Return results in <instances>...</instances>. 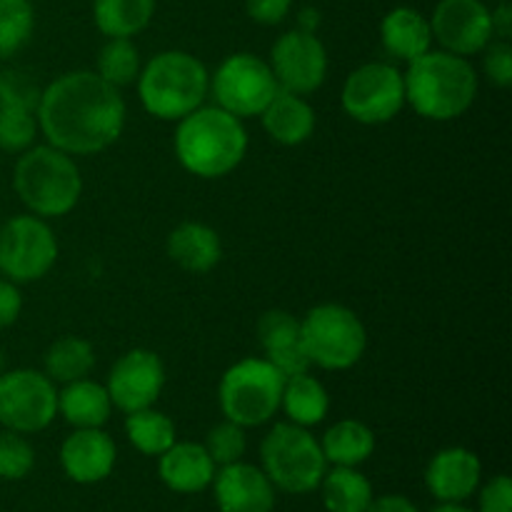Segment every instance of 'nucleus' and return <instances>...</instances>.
<instances>
[{
  "instance_id": "nucleus-1",
  "label": "nucleus",
  "mask_w": 512,
  "mask_h": 512,
  "mask_svg": "<svg viewBox=\"0 0 512 512\" xmlns=\"http://www.w3.org/2000/svg\"><path fill=\"white\" fill-rule=\"evenodd\" d=\"M38 133L68 155H98L125 130V98L95 70H70L40 90Z\"/></svg>"
},
{
  "instance_id": "nucleus-2",
  "label": "nucleus",
  "mask_w": 512,
  "mask_h": 512,
  "mask_svg": "<svg viewBox=\"0 0 512 512\" xmlns=\"http://www.w3.org/2000/svg\"><path fill=\"white\" fill-rule=\"evenodd\" d=\"M403 80L405 105L433 123H448L468 113L480 88V75L470 58L433 48L410 60Z\"/></svg>"
},
{
  "instance_id": "nucleus-3",
  "label": "nucleus",
  "mask_w": 512,
  "mask_h": 512,
  "mask_svg": "<svg viewBox=\"0 0 512 512\" xmlns=\"http://www.w3.org/2000/svg\"><path fill=\"white\" fill-rule=\"evenodd\" d=\"M173 150L180 168L200 180H218L233 173L248 153V130L218 105H200L183 120L173 135Z\"/></svg>"
},
{
  "instance_id": "nucleus-4",
  "label": "nucleus",
  "mask_w": 512,
  "mask_h": 512,
  "mask_svg": "<svg viewBox=\"0 0 512 512\" xmlns=\"http://www.w3.org/2000/svg\"><path fill=\"white\" fill-rule=\"evenodd\" d=\"M135 85L145 113L165 123H178L205 105L210 73L203 60L188 50H163L140 68Z\"/></svg>"
},
{
  "instance_id": "nucleus-5",
  "label": "nucleus",
  "mask_w": 512,
  "mask_h": 512,
  "mask_svg": "<svg viewBox=\"0 0 512 512\" xmlns=\"http://www.w3.org/2000/svg\"><path fill=\"white\" fill-rule=\"evenodd\" d=\"M13 188L28 213L38 218H63L73 213L83 195V175L73 155L53 145H30L13 170Z\"/></svg>"
},
{
  "instance_id": "nucleus-6",
  "label": "nucleus",
  "mask_w": 512,
  "mask_h": 512,
  "mask_svg": "<svg viewBox=\"0 0 512 512\" xmlns=\"http://www.w3.org/2000/svg\"><path fill=\"white\" fill-rule=\"evenodd\" d=\"M300 345L315 368L348 370L363 360L368 330L348 305L320 303L300 320Z\"/></svg>"
},
{
  "instance_id": "nucleus-7",
  "label": "nucleus",
  "mask_w": 512,
  "mask_h": 512,
  "mask_svg": "<svg viewBox=\"0 0 512 512\" xmlns=\"http://www.w3.org/2000/svg\"><path fill=\"white\" fill-rule=\"evenodd\" d=\"M260 460L273 488L293 495L313 493L328 470L320 440L293 423H275L268 430L260 443Z\"/></svg>"
},
{
  "instance_id": "nucleus-8",
  "label": "nucleus",
  "mask_w": 512,
  "mask_h": 512,
  "mask_svg": "<svg viewBox=\"0 0 512 512\" xmlns=\"http://www.w3.org/2000/svg\"><path fill=\"white\" fill-rule=\"evenodd\" d=\"M285 378L268 358H243L230 365L218 385L225 420L240 428H258L280 410Z\"/></svg>"
},
{
  "instance_id": "nucleus-9",
  "label": "nucleus",
  "mask_w": 512,
  "mask_h": 512,
  "mask_svg": "<svg viewBox=\"0 0 512 512\" xmlns=\"http://www.w3.org/2000/svg\"><path fill=\"white\" fill-rule=\"evenodd\" d=\"M278 90L280 85L268 60L253 53L228 55L210 75V95L215 105L240 120L258 118Z\"/></svg>"
},
{
  "instance_id": "nucleus-10",
  "label": "nucleus",
  "mask_w": 512,
  "mask_h": 512,
  "mask_svg": "<svg viewBox=\"0 0 512 512\" xmlns=\"http://www.w3.org/2000/svg\"><path fill=\"white\" fill-rule=\"evenodd\" d=\"M340 105L345 115L360 125L390 123L405 108L403 70L385 60L358 65L345 78Z\"/></svg>"
},
{
  "instance_id": "nucleus-11",
  "label": "nucleus",
  "mask_w": 512,
  "mask_h": 512,
  "mask_svg": "<svg viewBox=\"0 0 512 512\" xmlns=\"http://www.w3.org/2000/svg\"><path fill=\"white\" fill-rule=\"evenodd\" d=\"M58 238L48 220L38 215H15L0 225V273L13 283H35L53 270Z\"/></svg>"
},
{
  "instance_id": "nucleus-12",
  "label": "nucleus",
  "mask_w": 512,
  "mask_h": 512,
  "mask_svg": "<svg viewBox=\"0 0 512 512\" xmlns=\"http://www.w3.org/2000/svg\"><path fill=\"white\" fill-rule=\"evenodd\" d=\"M58 415V388L43 370L15 368L0 375V425L20 435L48 428Z\"/></svg>"
},
{
  "instance_id": "nucleus-13",
  "label": "nucleus",
  "mask_w": 512,
  "mask_h": 512,
  "mask_svg": "<svg viewBox=\"0 0 512 512\" xmlns=\"http://www.w3.org/2000/svg\"><path fill=\"white\" fill-rule=\"evenodd\" d=\"M268 65L280 90L310 95L328 78V50L318 33L293 28L275 40Z\"/></svg>"
},
{
  "instance_id": "nucleus-14",
  "label": "nucleus",
  "mask_w": 512,
  "mask_h": 512,
  "mask_svg": "<svg viewBox=\"0 0 512 512\" xmlns=\"http://www.w3.org/2000/svg\"><path fill=\"white\" fill-rule=\"evenodd\" d=\"M165 388V363L155 350L133 348L120 355L110 368L105 390L120 413L153 408Z\"/></svg>"
},
{
  "instance_id": "nucleus-15",
  "label": "nucleus",
  "mask_w": 512,
  "mask_h": 512,
  "mask_svg": "<svg viewBox=\"0 0 512 512\" xmlns=\"http://www.w3.org/2000/svg\"><path fill=\"white\" fill-rule=\"evenodd\" d=\"M428 20L435 43L453 55L470 58L483 53L485 45L493 40V23L485 0H440L433 18Z\"/></svg>"
},
{
  "instance_id": "nucleus-16",
  "label": "nucleus",
  "mask_w": 512,
  "mask_h": 512,
  "mask_svg": "<svg viewBox=\"0 0 512 512\" xmlns=\"http://www.w3.org/2000/svg\"><path fill=\"white\" fill-rule=\"evenodd\" d=\"M40 90L20 73H0V150L23 153L38 135Z\"/></svg>"
},
{
  "instance_id": "nucleus-17",
  "label": "nucleus",
  "mask_w": 512,
  "mask_h": 512,
  "mask_svg": "<svg viewBox=\"0 0 512 512\" xmlns=\"http://www.w3.org/2000/svg\"><path fill=\"white\" fill-rule=\"evenodd\" d=\"M118 460V448L103 428H75L60 445L63 473L78 485L108 478Z\"/></svg>"
},
{
  "instance_id": "nucleus-18",
  "label": "nucleus",
  "mask_w": 512,
  "mask_h": 512,
  "mask_svg": "<svg viewBox=\"0 0 512 512\" xmlns=\"http://www.w3.org/2000/svg\"><path fill=\"white\" fill-rule=\"evenodd\" d=\"M213 493L220 512H273L275 508V488L268 475L243 460L215 470Z\"/></svg>"
},
{
  "instance_id": "nucleus-19",
  "label": "nucleus",
  "mask_w": 512,
  "mask_h": 512,
  "mask_svg": "<svg viewBox=\"0 0 512 512\" xmlns=\"http://www.w3.org/2000/svg\"><path fill=\"white\" fill-rule=\"evenodd\" d=\"M483 478L480 458L468 448H445L428 463L425 485L440 503H463L478 490Z\"/></svg>"
},
{
  "instance_id": "nucleus-20",
  "label": "nucleus",
  "mask_w": 512,
  "mask_h": 512,
  "mask_svg": "<svg viewBox=\"0 0 512 512\" xmlns=\"http://www.w3.org/2000/svg\"><path fill=\"white\" fill-rule=\"evenodd\" d=\"M258 343L265 358L283 373V378L310 373V360L300 345V320L288 310H268L258 320Z\"/></svg>"
},
{
  "instance_id": "nucleus-21",
  "label": "nucleus",
  "mask_w": 512,
  "mask_h": 512,
  "mask_svg": "<svg viewBox=\"0 0 512 512\" xmlns=\"http://www.w3.org/2000/svg\"><path fill=\"white\" fill-rule=\"evenodd\" d=\"M218 465L208 455L203 443H178L175 440L163 455H160L158 473L160 480L168 485L173 493L193 495L203 493L213 485Z\"/></svg>"
},
{
  "instance_id": "nucleus-22",
  "label": "nucleus",
  "mask_w": 512,
  "mask_h": 512,
  "mask_svg": "<svg viewBox=\"0 0 512 512\" xmlns=\"http://www.w3.org/2000/svg\"><path fill=\"white\" fill-rule=\"evenodd\" d=\"M165 248H168V258L180 270L193 275L210 273L223 260V240H220L218 230L198 223V220H185V223L175 225Z\"/></svg>"
},
{
  "instance_id": "nucleus-23",
  "label": "nucleus",
  "mask_w": 512,
  "mask_h": 512,
  "mask_svg": "<svg viewBox=\"0 0 512 512\" xmlns=\"http://www.w3.org/2000/svg\"><path fill=\"white\" fill-rule=\"evenodd\" d=\"M258 118L268 138L285 148L308 143L318 125L313 105L305 100V95L288 93V90H278V95L265 105Z\"/></svg>"
},
{
  "instance_id": "nucleus-24",
  "label": "nucleus",
  "mask_w": 512,
  "mask_h": 512,
  "mask_svg": "<svg viewBox=\"0 0 512 512\" xmlns=\"http://www.w3.org/2000/svg\"><path fill=\"white\" fill-rule=\"evenodd\" d=\"M380 43L390 58L410 63L433 48L430 20L420 10L398 5V8L388 10L380 23Z\"/></svg>"
},
{
  "instance_id": "nucleus-25",
  "label": "nucleus",
  "mask_w": 512,
  "mask_h": 512,
  "mask_svg": "<svg viewBox=\"0 0 512 512\" xmlns=\"http://www.w3.org/2000/svg\"><path fill=\"white\" fill-rule=\"evenodd\" d=\"M113 413V403L105 390V383L90 378L65 383L58 390V415L75 428H103Z\"/></svg>"
},
{
  "instance_id": "nucleus-26",
  "label": "nucleus",
  "mask_w": 512,
  "mask_h": 512,
  "mask_svg": "<svg viewBox=\"0 0 512 512\" xmlns=\"http://www.w3.org/2000/svg\"><path fill=\"white\" fill-rule=\"evenodd\" d=\"M280 410L288 415V423L300 428H313L320 425L330 413V395L325 385L310 373L285 378Z\"/></svg>"
},
{
  "instance_id": "nucleus-27",
  "label": "nucleus",
  "mask_w": 512,
  "mask_h": 512,
  "mask_svg": "<svg viewBox=\"0 0 512 512\" xmlns=\"http://www.w3.org/2000/svg\"><path fill=\"white\" fill-rule=\"evenodd\" d=\"M158 0H93V23L105 38H130L143 33L155 18Z\"/></svg>"
},
{
  "instance_id": "nucleus-28",
  "label": "nucleus",
  "mask_w": 512,
  "mask_h": 512,
  "mask_svg": "<svg viewBox=\"0 0 512 512\" xmlns=\"http://www.w3.org/2000/svg\"><path fill=\"white\" fill-rule=\"evenodd\" d=\"M320 448H323L328 465L358 468L373 455L375 433L360 420H338L333 428L325 430Z\"/></svg>"
},
{
  "instance_id": "nucleus-29",
  "label": "nucleus",
  "mask_w": 512,
  "mask_h": 512,
  "mask_svg": "<svg viewBox=\"0 0 512 512\" xmlns=\"http://www.w3.org/2000/svg\"><path fill=\"white\" fill-rule=\"evenodd\" d=\"M95 368V348L85 338L65 335L58 338L43 355V373L55 385L73 383V380L88 378Z\"/></svg>"
},
{
  "instance_id": "nucleus-30",
  "label": "nucleus",
  "mask_w": 512,
  "mask_h": 512,
  "mask_svg": "<svg viewBox=\"0 0 512 512\" xmlns=\"http://www.w3.org/2000/svg\"><path fill=\"white\" fill-rule=\"evenodd\" d=\"M323 490V505L328 512H365L373 500V485L360 470L340 468L325 470L318 485Z\"/></svg>"
},
{
  "instance_id": "nucleus-31",
  "label": "nucleus",
  "mask_w": 512,
  "mask_h": 512,
  "mask_svg": "<svg viewBox=\"0 0 512 512\" xmlns=\"http://www.w3.org/2000/svg\"><path fill=\"white\" fill-rule=\"evenodd\" d=\"M125 435L138 453L160 458L175 443V423L155 408L135 410L125 415Z\"/></svg>"
},
{
  "instance_id": "nucleus-32",
  "label": "nucleus",
  "mask_w": 512,
  "mask_h": 512,
  "mask_svg": "<svg viewBox=\"0 0 512 512\" xmlns=\"http://www.w3.org/2000/svg\"><path fill=\"white\" fill-rule=\"evenodd\" d=\"M140 68V53L130 38H108L98 53V63H95V73L105 80V83L115 85V88H125L138 80Z\"/></svg>"
},
{
  "instance_id": "nucleus-33",
  "label": "nucleus",
  "mask_w": 512,
  "mask_h": 512,
  "mask_svg": "<svg viewBox=\"0 0 512 512\" xmlns=\"http://www.w3.org/2000/svg\"><path fill=\"white\" fill-rule=\"evenodd\" d=\"M35 30L30 0H0V58H10L28 45Z\"/></svg>"
},
{
  "instance_id": "nucleus-34",
  "label": "nucleus",
  "mask_w": 512,
  "mask_h": 512,
  "mask_svg": "<svg viewBox=\"0 0 512 512\" xmlns=\"http://www.w3.org/2000/svg\"><path fill=\"white\" fill-rule=\"evenodd\" d=\"M203 445L210 458H213V463L223 468V465L243 460L248 438H245V428H240L238 423H230V420H223V423L213 425L208 430Z\"/></svg>"
},
{
  "instance_id": "nucleus-35",
  "label": "nucleus",
  "mask_w": 512,
  "mask_h": 512,
  "mask_svg": "<svg viewBox=\"0 0 512 512\" xmlns=\"http://www.w3.org/2000/svg\"><path fill=\"white\" fill-rule=\"evenodd\" d=\"M35 450L25 435L15 430H0V478L23 480L33 470Z\"/></svg>"
},
{
  "instance_id": "nucleus-36",
  "label": "nucleus",
  "mask_w": 512,
  "mask_h": 512,
  "mask_svg": "<svg viewBox=\"0 0 512 512\" xmlns=\"http://www.w3.org/2000/svg\"><path fill=\"white\" fill-rule=\"evenodd\" d=\"M483 73L495 88L512 85V45L510 40H490L483 50Z\"/></svg>"
},
{
  "instance_id": "nucleus-37",
  "label": "nucleus",
  "mask_w": 512,
  "mask_h": 512,
  "mask_svg": "<svg viewBox=\"0 0 512 512\" xmlns=\"http://www.w3.org/2000/svg\"><path fill=\"white\" fill-rule=\"evenodd\" d=\"M480 512H512V480L508 475H495L480 490Z\"/></svg>"
},
{
  "instance_id": "nucleus-38",
  "label": "nucleus",
  "mask_w": 512,
  "mask_h": 512,
  "mask_svg": "<svg viewBox=\"0 0 512 512\" xmlns=\"http://www.w3.org/2000/svg\"><path fill=\"white\" fill-rule=\"evenodd\" d=\"M293 10V0H245V13L258 25H280Z\"/></svg>"
},
{
  "instance_id": "nucleus-39",
  "label": "nucleus",
  "mask_w": 512,
  "mask_h": 512,
  "mask_svg": "<svg viewBox=\"0 0 512 512\" xmlns=\"http://www.w3.org/2000/svg\"><path fill=\"white\" fill-rule=\"evenodd\" d=\"M20 313H23V295L18 283L0 278V330H8L10 325L18 323Z\"/></svg>"
},
{
  "instance_id": "nucleus-40",
  "label": "nucleus",
  "mask_w": 512,
  "mask_h": 512,
  "mask_svg": "<svg viewBox=\"0 0 512 512\" xmlns=\"http://www.w3.org/2000/svg\"><path fill=\"white\" fill-rule=\"evenodd\" d=\"M490 23H493V38L495 40H510L512 38L510 0H500V3H495V8L490 10Z\"/></svg>"
},
{
  "instance_id": "nucleus-41",
  "label": "nucleus",
  "mask_w": 512,
  "mask_h": 512,
  "mask_svg": "<svg viewBox=\"0 0 512 512\" xmlns=\"http://www.w3.org/2000/svg\"><path fill=\"white\" fill-rule=\"evenodd\" d=\"M365 512H418V508L405 495H383V498L370 500Z\"/></svg>"
},
{
  "instance_id": "nucleus-42",
  "label": "nucleus",
  "mask_w": 512,
  "mask_h": 512,
  "mask_svg": "<svg viewBox=\"0 0 512 512\" xmlns=\"http://www.w3.org/2000/svg\"><path fill=\"white\" fill-rule=\"evenodd\" d=\"M320 25V10L318 8H303L298 13V30H305V33H318Z\"/></svg>"
},
{
  "instance_id": "nucleus-43",
  "label": "nucleus",
  "mask_w": 512,
  "mask_h": 512,
  "mask_svg": "<svg viewBox=\"0 0 512 512\" xmlns=\"http://www.w3.org/2000/svg\"><path fill=\"white\" fill-rule=\"evenodd\" d=\"M433 512H473V510H468L465 505H460V503H443L440 508H435Z\"/></svg>"
},
{
  "instance_id": "nucleus-44",
  "label": "nucleus",
  "mask_w": 512,
  "mask_h": 512,
  "mask_svg": "<svg viewBox=\"0 0 512 512\" xmlns=\"http://www.w3.org/2000/svg\"><path fill=\"white\" fill-rule=\"evenodd\" d=\"M5 370H8V360H5V350L0 348V375H3Z\"/></svg>"
},
{
  "instance_id": "nucleus-45",
  "label": "nucleus",
  "mask_w": 512,
  "mask_h": 512,
  "mask_svg": "<svg viewBox=\"0 0 512 512\" xmlns=\"http://www.w3.org/2000/svg\"><path fill=\"white\" fill-rule=\"evenodd\" d=\"M493 3H500V0H493Z\"/></svg>"
},
{
  "instance_id": "nucleus-46",
  "label": "nucleus",
  "mask_w": 512,
  "mask_h": 512,
  "mask_svg": "<svg viewBox=\"0 0 512 512\" xmlns=\"http://www.w3.org/2000/svg\"><path fill=\"white\" fill-rule=\"evenodd\" d=\"M0 225H3V220H0Z\"/></svg>"
}]
</instances>
